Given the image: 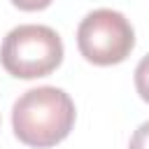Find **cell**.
<instances>
[{"mask_svg": "<svg viewBox=\"0 0 149 149\" xmlns=\"http://www.w3.org/2000/svg\"><path fill=\"white\" fill-rule=\"evenodd\" d=\"M74 126V102L56 86H37L19 95L12 107L14 135L35 149L63 142Z\"/></svg>", "mask_w": 149, "mask_h": 149, "instance_id": "cell-1", "label": "cell"}, {"mask_svg": "<svg viewBox=\"0 0 149 149\" xmlns=\"http://www.w3.org/2000/svg\"><path fill=\"white\" fill-rule=\"evenodd\" d=\"M63 61V40L49 26L23 23L12 28L0 47L2 68L16 79L51 74Z\"/></svg>", "mask_w": 149, "mask_h": 149, "instance_id": "cell-2", "label": "cell"}, {"mask_svg": "<svg viewBox=\"0 0 149 149\" xmlns=\"http://www.w3.org/2000/svg\"><path fill=\"white\" fill-rule=\"evenodd\" d=\"M77 47L93 65H116L130 56L135 30L121 12L95 9L81 19L77 28Z\"/></svg>", "mask_w": 149, "mask_h": 149, "instance_id": "cell-3", "label": "cell"}, {"mask_svg": "<svg viewBox=\"0 0 149 149\" xmlns=\"http://www.w3.org/2000/svg\"><path fill=\"white\" fill-rule=\"evenodd\" d=\"M135 88L144 102H149V54L135 68Z\"/></svg>", "mask_w": 149, "mask_h": 149, "instance_id": "cell-4", "label": "cell"}, {"mask_svg": "<svg viewBox=\"0 0 149 149\" xmlns=\"http://www.w3.org/2000/svg\"><path fill=\"white\" fill-rule=\"evenodd\" d=\"M128 149H149V121H144V123L133 133Z\"/></svg>", "mask_w": 149, "mask_h": 149, "instance_id": "cell-5", "label": "cell"}, {"mask_svg": "<svg viewBox=\"0 0 149 149\" xmlns=\"http://www.w3.org/2000/svg\"><path fill=\"white\" fill-rule=\"evenodd\" d=\"M12 2L23 12H40V9H47L54 0H12Z\"/></svg>", "mask_w": 149, "mask_h": 149, "instance_id": "cell-6", "label": "cell"}]
</instances>
